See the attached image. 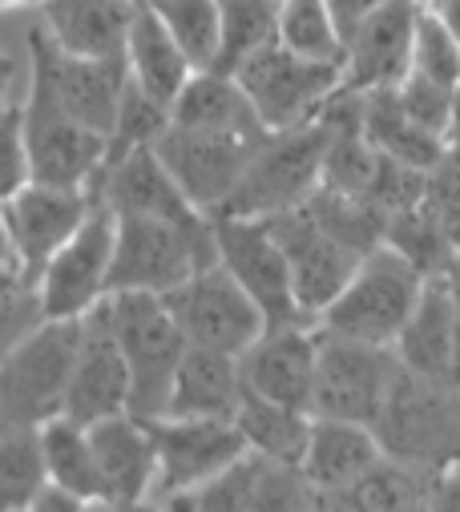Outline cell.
Returning <instances> with one entry per match:
<instances>
[{"label":"cell","instance_id":"obj_36","mask_svg":"<svg viewBox=\"0 0 460 512\" xmlns=\"http://www.w3.org/2000/svg\"><path fill=\"white\" fill-rule=\"evenodd\" d=\"M279 41L315 61H343V37L331 21L327 0H283Z\"/></svg>","mask_w":460,"mask_h":512},{"label":"cell","instance_id":"obj_45","mask_svg":"<svg viewBox=\"0 0 460 512\" xmlns=\"http://www.w3.org/2000/svg\"><path fill=\"white\" fill-rule=\"evenodd\" d=\"M0 267H17V246H13V234H9V222H5V210H0Z\"/></svg>","mask_w":460,"mask_h":512},{"label":"cell","instance_id":"obj_38","mask_svg":"<svg viewBox=\"0 0 460 512\" xmlns=\"http://www.w3.org/2000/svg\"><path fill=\"white\" fill-rule=\"evenodd\" d=\"M412 73L440 81L448 89H456L460 81V41L448 33V25L420 0L416 13V45H412Z\"/></svg>","mask_w":460,"mask_h":512},{"label":"cell","instance_id":"obj_35","mask_svg":"<svg viewBox=\"0 0 460 512\" xmlns=\"http://www.w3.org/2000/svg\"><path fill=\"white\" fill-rule=\"evenodd\" d=\"M146 5L166 21V29L186 49L194 69H210L214 65L218 37H222L218 0H146Z\"/></svg>","mask_w":460,"mask_h":512},{"label":"cell","instance_id":"obj_6","mask_svg":"<svg viewBox=\"0 0 460 512\" xmlns=\"http://www.w3.org/2000/svg\"><path fill=\"white\" fill-rule=\"evenodd\" d=\"M109 311H113V327H118L122 351L130 359V412L150 420V416H166L170 404V388L178 363L186 355V335L166 303V295L154 291H113L109 295Z\"/></svg>","mask_w":460,"mask_h":512},{"label":"cell","instance_id":"obj_31","mask_svg":"<svg viewBox=\"0 0 460 512\" xmlns=\"http://www.w3.org/2000/svg\"><path fill=\"white\" fill-rule=\"evenodd\" d=\"M432 480L428 472L396 460V456H380L352 488H343L339 496H331L327 508H364V512H408V508H428L432 496Z\"/></svg>","mask_w":460,"mask_h":512},{"label":"cell","instance_id":"obj_16","mask_svg":"<svg viewBox=\"0 0 460 512\" xmlns=\"http://www.w3.org/2000/svg\"><path fill=\"white\" fill-rule=\"evenodd\" d=\"M25 138H29L33 182L65 186V190L97 186L109 154V138L61 113L37 89H25Z\"/></svg>","mask_w":460,"mask_h":512},{"label":"cell","instance_id":"obj_39","mask_svg":"<svg viewBox=\"0 0 460 512\" xmlns=\"http://www.w3.org/2000/svg\"><path fill=\"white\" fill-rule=\"evenodd\" d=\"M33 182L29 138H25V101H9L0 109V202L13 198Z\"/></svg>","mask_w":460,"mask_h":512},{"label":"cell","instance_id":"obj_14","mask_svg":"<svg viewBox=\"0 0 460 512\" xmlns=\"http://www.w3.org/2000/svg\"><path fill=\"white\" fill-rule=\"evenodd\" d=\"M267 134H214V130H182V125H170L154 142V150L166 162V170L178 178L186 198L202 214L214 218L235 198V190L247 174V162Z\"/></svg>","mask_w":460,"mask_h":512},{"label":"cell","instance_id":"obj_40","mask_svg":"<svg viewBox=\"0 0 460 512\" xmlns=\"http://www.w3.org/2000/svg\"><path fill=\"white\" fill-rule=\"evenodd\" d=\"M428 210L440 218V226L460 246V138H448L440 162L428 170Z\"/></svg>","mask_w":460,"mask_h":512},{"label":"cell","instance_id":"obj_30","mask_svg":"<svg viewBox=\"0 0 460 512\" xmlns=\"http://www.w3.org/2000/svg\"><path fill=\"white\" fill-rule=\"evenodd\" d=\"M235 424H239L247 448L263 452V456H275V460H287V464H303L315 416L303 412V408H287L279 400H267V396H255V392L243 388Z\"/></svg>","mask_w":460,"mask_h":512},{"label":"cell","instance_id":"obj_41","mask_svg":"<svg viewBox=\"0 0 460 512\" xmlns=\"http://www.w3.org/2000/svg\"><path fill=\"white\" fill-rule=\"evenodd\" d=\"M41 319H45V311H41V299L33 287H21V291L0 299V359H5Z\"/></svg>","mask_w":460,"mask_h":512},{"label":"cell","instance_id":"obj_7","mask_svg":"<svg viewBox=\"0 0 460 512\" xmlns=\"http://www.w3.org/2000/svg\"><path fill=\"white\" fill-rule=\"evenodd\" d=\"M323 158H327V121L323 117H315L307 125H291V130H271L255 146L247 174L222 214L271 218L279 210L307 202L323 182Z\"/></svg>","mask_w":460,"mask_h":512},{"label":"cell","instance_id":"obj_23","mask_svg":"<svg viewBox=\"0 0 460 512\" xmlns=\"http://www.w3.org/2000/svg\"><path fill=\"white\" fill-rule=\"evenodd\" d=\"M384 456L376 432L368 424H352V420H323L315 416L311 424V440L303 452V476L319 496V508L331 504V496H339L343 488H352L376 460Z\"/></svg>","mask_w":460,"mask_h":512},{"label":"cell","instance_id":"obj_4","mask_svg":"<svg viewBox=\"0 0 460 512\" xmlns=\"http://www.w3.org/2000/svg\"><path fill=\"white\" fill-rule=\"evenodd\" d=\"M424 283H428V275L408 259V254L380 242L376 250L364 254V263L356 267L348 287H343L335 295V303L319 315V327L396 347L404 323L412 319V311L420 303Z\"/></svg>","mask_w":460,"mask_h":512},{"label":"cell","instance_id":"obj_28","mask_svg":"<svg viewBox=\"0 0 460 512\" xmlns=\"http://www.w3.org/2000/svg\"><path fill=\"white\" fill-rule=\"evenodd\" d=\"M126 65H130V77L166 109L174 105V97L182 93V85L194 73L186 49L174 41L166 21L146 5V0H138V13L130 25V37H126Z\"/></svg>","mask_w":460,"mask_h":512},{"label":"cell","instance_id":"obj_1","mask_svg":"<svg viewBox=\"0 0 460 512\" xmlns=\"http://www.w3.org/2000/svg\"><path fill=\"white\" fill-rule=\"evenodd\" d=\"M372 432L388 456L440 476L460 464V388L400 363Z\"/></svg>","mask_w":460,"mask_h":512},{"label":"cell","instance_id":"obj_18","mask_svg":"<svg viewBox=\"0 0 460 512\" xmlns=\"http://www.w3.org/2000/svg\"><path fill=\"white\" fill-rule=\"evenodd\" d=\"M97 202L101 198L93 190H65V186H45V182H29L25 190H17L13 198L0 202L9 234H13V246H17L25 287H37L49 259L93 214Z\"/></svg>","mask_w":460,"mask_h":512},{"label":"cell","instance_id":"obj_43","mask_svg":"<svg viewBox=\"0 0 460 512\" xmlns=\"http://www.w3.org/2000/svg\"><path fill=\"white\" fill-rule=\"evenodd\" d=\"M428 508H444V512H460V464L444 468L436 480H432V496H428Z\"/></svg>","mask_w":460,"mask_h":512},{"label":"cell","instance_id":"obj_27","mask_svg":"<svg viewBox=\"0 0 460 512\" xmlns=\"http://www.w3.org/2000/svg\"><path fill=\"white\" fill-rule=\"evenodd\" d=\"M170 125L182 130H214V134H267L247 89L235 73L194 69L182 93L170 105Z\"/></svg>","mask_w":460,"mask_h":512},{"label":"cell","instance_id":"obj_42","mask_svg":"<svg viewBox=\"0 0 460 512\" xmlns=\"http://www.w3.org/2000/svg\"><path fill=\"white\" fill-rule=\"evenodd\" d=\"M384 5V0H327V9H331V21H335V29H339V37L348 41L376 9Z\"/></svg>","mask_w":460,"mask_h":512},{"label":"cell","instance_id":"obj_25","mask_svg":"<svg viewBox=\"0 0 460 512\" xmlns=\"http://www.w3.org/2000/svg\"><path fill=\"white\" fill-rule=\"evenodd\" d=\"M239 400H243V367H239V355L190 343L186 355H182V363H178V375H174L166 416L235 420Z\"/></svg>","mask_w":460,"mask_h":512},{"label":"cell","instance_id":"obj_15","mask_svg":"<svg viewBox=\"0 0 460 512\" xmlns=\"http://www.w3.org/2000/svg\"><path fill=\"white\" fill-rule=\"evenodd\" d=\"M283 254L291 267V283H295V299L303 307L307 319L319 323V315L335 303V295L348 287V279L356 275V267L364 263V254L356 246H348L343 238H335L307 202L279 210L267 218Z\"/></svg>","mask_w":460,"mask_h":512},{"label":"cell","instance_id":"obj_47","mask_svg":"<svg viewBox=\"0 0 460 512\" xmlns=\"http://www.w3.org/2000/svg\"><path fill=\"white\" fill-rule=\"evenodd\" d=\"M448 138H460V81H456V113H452V134Z\"/></svg>","mask_w":460,"mask_h":512},{"label":"cell","instance_id":"obj_32","mask_svg":"<svg viewBox=\"0 0 460 512\" xmlns=\"http://www.w3.org/2000/svg\"><path fill=\"white\" fill-rule=\"evenodd\" d=\"M37 432H41V456H45L49 480L77 492L81 500H89L97 508L101 504V476H97V456L89 444V424L61 412L49 424H41Z\"/></svg>","mask_w":460,"mask_h":512},{"label":"cell","instance_id":"obj_20","mask_svg":"<svg viewBox=\"0 0 460 512\" xmlns=\"http://www.w3.org/2000/svg\"><path fill=\"white\" fill-rule=\"evenodd\" d=\"M89 444L97 456L101 476V504L105 508H138L154 504L158 488V448L142 416L118 412L89 424Z\"/></svg>","mask_w":460,"mask_h":512},{"label":"cell","instance_id":"obj_11","mask_svg":"<svg viewBox=\"0 0 460 512\" xmlns=\"http://www.w3.org/2000/svg\"><path fill=\"white\" fill-rule=\"evenodd\" d=\"M158 448V488L154 504L178 508L182 496L218 476L230 460L247 452L235 420H194V416H150L146 420Z\"/></svg>","mask_w":460,"mask_h":512},{"label":"cell","instance_id":"obj_8","mask_svg":"<svg viewBox=\"0 0 460 512\" xmlns=\"http://www.w3.org/2000/svg\"><path fill=\"white\" fill-rule=\"evenodd\" d=\"M400 367L396 347L352 339L319 327V355H315V392H311V416L323 420H352V424H376L380 404L392 388V375Z\"/></svg>","mask_w":460,"mask_h":512},{"label":"cell","instance_id":"obj_46","mask_svg":"<svg viewBox=\"0 0 460 512\" xmlns=\"http://www.w3.org/2000/svg\"><path fill=\"white\" fill-rule=\"evenodd\" d=\"M33 5L41 9L45 0H0V13H9V9H33Z\"/></svg>","mask_w":460,"mask_h":512},{"label":"cell","instance_id":"obj_26","mask_svg":"<svg viewBox=\"0 0 460 512\" xmlns=\"http://www.w3.org/2000/svg\"><path fill=\"white\" fill-rule=\"evenodd\" d=\"M49 37L77 57H126L138 0H45Z\"/></svg>","mask_w":460,"mask_h":512},{"label":"cell","instance_id":"obj_22","mask_svg":"<svg viewBox=\"0 0 460 512\" xmlns=\"http://www.w3.org/2000/svg\"><path fill=\"white\" fill-rule=\"evenodd\" d=\"M93 194L118 214V218H174V222H202V214L178 178L166 170L154 146H138L122 158H113L101 166V178Z\"/></svg>","mask_w":460,"mask_h":512},{"label":"cell","instance_id":"obj_37","mask_svg":"<svg viewBox=\"0 0 460 512\" xmlns=\"http://www.w3.org/2000/svg\"><path fill=\"white\" fill-rule=\"evenodd\" d=\"M170 130V109L162 101H154L134 77L126 85V97H122V109H118V125H113V134H109V154L105 162L113 158H122L138 146H154L162 134Z\"/></svg>","mask_w":460,"mask_h":512},{"label":"cell","instance_id":"obj_34","mask_svg":"<svg viewBox=\"0 0 460 512\" xmlns=\"http://www.w3.org/2000/svg\"><path fill=\"white\" fill-rule=\"evenodd\" d=\"M45 456H41V432L17 428L0 432V512L33 508V496L45 488Z\"/></svg>","mask_w":460,"mask_h":512},{"label":"cell","instance_id":"obj_21","mask_svg":"<svg viewBox=\"0 0 460 512\" xmlns=\"http://www.w3.org/2000/svg\"><path fill=\"white\" fill-rule=\"evenodd\" d=\"M315 355H319V323H283L267 327L243 355V388L287 408L311 412L315 392Z\"/></svg>","mask_w":460,"mask_h":512},{"label":"cell","instance_id":"obj_5","mask_svg":"<svg viewBox=\"0 0 460 512\" xmlns=\"http://www.w3.org/2000/svg\"><path fill=\"white\" fill-rule=\"evenodd\" d=\"M126 85H130L126 57H77V53H65L49 37L45 25L29 29V85L25 89L45 93L73 121L109 138L113 125H118Z\"/></svg>","mask_w":460,"mask_h":512},{"label":"cell","instance_id":"obj_13","mask_svg":"<svg viewBox=\"0 0 460 512\" xmlns=\"http://www.w3.org/2000/svg\"><path fill=\"white\" fill-rule=\"evenodd\" d=\"M214 242H218V263L251 291V299L267 315V327L315 323V319L303 315V307L295 299L287 254H283L267 218L214 214Z\"/></svg>","mask_w":460,"mask_h":512},{"label":"cell","instance_id":"obj_3","mask_svg":"<svg viewBox=\"0 0 460 512\" xmlns=\"http://www.w3.org/2000/svg\"><path fill=\"white\" fill-rule=\"evenodd\" d=\"M81 319H41L0 359V432L41 428L65 412Z\"/></svg>","mask_w":460,"mask_h":512},{"label":"cell","instance_id":"obj_33","mask_svg":"<svg viewBox=\"0 0 460 512\" xmlns=\"http://www.w3.org/2000/svg\"><path fill=\"white\" fill-rule=\"evenodd\" d=\"M222 13V37H218V57L210 69L235 73L247 57L279 41L283 25V0H218Z\"/></svg>","mask_w":460,"mask_h":512},{"label":"cell","instance_id":"obj_49","mask_svg":"<svg viewBox=\"0 0 460 512\" xmlns=\"http://www.w3.org/2000/svg\"><path fill=\"white\" fill-rule=\"evenodd\" d=\"M456 275H460V254H456Z\"/></svg>","mask_w":460,"mask_h":512},{"label":"cell","instance_id":"obj_17","mask_svg":"<svg viewBox=\"0 0 460 512\" xmlns=\"http://www.w3.org/2000/svg\"><path fill=\"white\" fill-rule=\"evenodd\" d=\"M130 392H134L130 359L122 351L118 327H113L109 299H101L93 311L81 315V339H77V355H73L65 416L93 424L105 416L130 412Z\"/></svg>","mask_w":460,"mask_h":512},{"label":"cell","instance_id":"obj_10","mask_svg":"<svg viewBox=\"0 0 460 512\" xmlns=\"http://www.w3.org/2000/svg\"><path fill=\"white\" fill-rule=\"evenodd\" d=\"M166 303H170L186 343H198V347L243 355L267 331L263 307L222 263L194 271L182 287H174L166 295Z\"/></svg>","mask_w":460,"mask_h":512},{"label":"cell","instance_id":"obj_2","mask_svg":"<svg viewBox=\"0 0 460 512\" xmlns=\"http://www.w3.org/2000/svg\"><path fill=\"white\" fill-rule=\"evenodd\" d=\"M118 218V214H113ZM218 263L214 218L202 222H174V218H118L113 238V291H154L170 295L194 271Z\"/></svg>","mask_w":460,"mask_h":512},{"label":"cell","instance_id":"obj_44","mask_svg":"<svg viewBox=\"0 0 460 512\" xmlns=\"http://www.w3.org/2000/svg\"><path fill=\"white\" fill-rule=\"evenodd\" d=\"M424 5L448 25V33L460 41V0H424Z\"/></svg>","mask_w":460,"mask_h":512},{"label":"cell","instance_id":"obj_12","mask_svg":"<svg viewBox=\"0 0 460 512\" xmlns=\"http://www.w3.org/2000/svg\"><path fill=\"white\" fill-rule=\"evenodd\" d=\"M113 238H118V218L105 202L69 234V242L49 259L37 279V299L45 319H81L101 299H109V271H113Z\"/></svg>","mask_w":460,"mask_h":512},{"label":"cell","instance_id":"obj_48","mask_svg":"<svg viewBox=\"0 0 460 512\" xmlns=\"http://www.w3.org/2000/svg\"><path fill=\"white\" fill-rule=\"evenodd\" d=\"M0 73H9V77H17V65L5 57V53H0Z\"/></svg>","mask_w":460,"mask_h":512},{"label":"cell","instance_id":"obj_19","mask_svg":"<svg viewBox=\"0 0 460 512\" xmlns=\"http://www.w3.org/2000/svg\"><path fill=\"white\" fill-rule=\"evenodd\" d=\"M420 0H384V5L343 41V89H396L412 73Z\"/></svg>","mask_w":460,"mask_h":512},{"label":"cell","instance_id":"obj_9","mask_svg":"<svg viewBox=\"0 0 460 512\" xmlns=\"http://www.w3.org/2000/svg\"><path fill=\"white\" fill-rule=\"evenodd\" d=\"M239 85L247 89L259 121L267 130H291L307 125L323 113V105L343 89V65L339 61H315L283 41L259 49L235 69Z\"/></svg>","mask_w":460,"mask_h":512},{"label":"cell","instance_id":"obj_24","mask_svg":"<svg viewBox=\"0 0 460 512\" xmlns=\"http://www.w3.org/2000/svg\"><path fill=\"white\" fill-rule=\"evenodd\" d=\"M456 315H460V283L456 267L444 275H428L420 303L412 319L404 323L396 339V355L404 367L436 379H452V339H456Z\"/></svg>","mask_w":460,"mask_h":512},{"label":"cell","instance_id":"obj_29","mask_svg":"<svg viewBox=\"0 0 460 512\" xmlns=\"http://www.w3.org/2000/svg\"><path fill=\"white\" fill-rule=\"evenodd\" d=\"M360 97H364V134L384 158H396V162L416 166V170H432L440 162L448 138L424 130V125L404 109L396 89H368Z\"/></svg>","mask_w":460,"mask_h":512}]
</instances>
